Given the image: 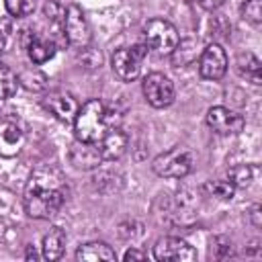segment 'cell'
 Here are the masks:
<instances>
[{"mask_svg":"<svg viewBox=\"0 0 262 262\" xmlns=\"http://www.w3.org/2000/svg\"><path fill=\"white\" fill-rule=\"evenodd\" d=\"M63 248H66V231H63L61 227L53 225V227L43 235V246H41L43 258L49 260V262H55V260L61 258Z\"/></svg>","mask_w":262,"mask_h":262,"instance_id":"e0dca14e","label":"cell"},{"mask_svg":"<svg viewBox=\"0 0 262 262\" xmlns=\"http://www.w3.org/2000/svg\"><path fill=\"white\" fill-rule=\"evenodd\" d=\"M63 37L66 43L76 47V49H86L92 41V31L88 25V18L84 10L78 4H70L63 14Z\"/></svg>","mask_w":262,"mask_h":262,"instance_id":"277c9868","label":"cell"},{"mask_svg":"<svg viewBox=\"0 0 262 262\" xmlns=\"http://www.w3.org/2000/svg\"><path fill=\"white\" fill-rule=\"evenodd\" d=\"M143 39L147 49H154L160 55H170L180 41L176 27L166 18H149L143 27Z\"/></svg>","mask_w":262,"mask_h":262,"instance_id":"3957f363","label":"cell"},{"mask_svg":"<svg viewBox=\"0 0 262 262\" xmlns=\"http://www.w3.org/2000/svg\"><path fill=\"white\" fill-rule=\"evenodd\" d=\"M147 57V45L139 43L133 47H121L113 53V72L123 80V82H133L139 72H141V63Z\"/></svg>","mask_w":262,"mask_h":262,"instance_id":"8992f818","label":"cell"},{"mask_svg":"<svg viewBox=\"0 0 262 262\" xmlns=\"http://www.w3.org/2000/svg\"><path fill=\"white\" fill-rule=\"evenodd\" d=\"M35 2L37 0H4L8 14L12 16H27L35 10Z\"/></svg>","mask_w":262,"mask_h":262,"instance_id":"cb8c5ba5","label":"cell"},{"mask_svg":"<svg viewBox=\"0 0 262 262\" xmlns=\"http://www.w3.org/2000/svg\"><path fill=\"white\" fill-rule=\"evenodd\" d=\"M123 258H125V260H143V258H145V252L131 248V250H127V252H125V256H123Z\"/></svg>","mask_w":262,"mask_h":262,"instance_id":"4316f807","label":"cell"},{"mask_svg":"<svg viewBox=\"0 0 262 262\" xmlns=\"http://www.w3.org/2000/svg\"><path fill=\"white\" fill-rule=\"evenodd\" d=\"M68 186L63 176L49 166L37 168L25 186V211L33 219H51L66 203Z\"/></svg>","mask_w":262,"mask_h":262,"instance_id":"6da1fadb","label":"cell"},{"mask_svg":"<svg viewBox=\"0 0 262 262\" xmlns=\"http://www.w3.org/2000/svg\"><path fill=\"white\" fill-rule=\"evenodd\" d=\"M127 143H129V137L125 131H121L119 127L106 129L98 141V149H100L102 160H108V162L119 160L127 151Z\"/></svg>","mask_w":262,"mask_h":262,"instance_id":"4fadbf2b","label":"cell"},{"mask_svg":"<svg viewBox=\"0 0 262 262\" xmlns=\"http://www.w3.org/2000/svg\"><path fill=\"white\" fill-rule=\"evenodd\" d=\"M16 88H18V78H16V74H14L6 63L0 61V98L4 100V98L14 96Z\"/></svg>","mask_w":262,"mask_h":262,"instance_id":"44dd1931","label":"cell"},{"mask_svg":"<svg viewBox=\"0 0 262 262\" xmlns=\"http://www.w3.org/2000/svg\"><path fill=\"white\" fill-rule=\"evenodd\" d=\"M207 188L211 190L213 196H217L221 201H229L235 194V186L231 184V180H215V182H209Z\"/></svg>","mask_w":262,"mask_h":262,"instance_id":"603a6c76","label":"cell"},{"mask_svg":"<svg viewBox=\"0 0 262 262\" xmlns=\"http://www.w3.org/2000/svg\"><path fill=\"white\" fill-rule=\"evenodd\" d=\"M76 260H80V262H100V260L115 262L117 254L106 242H88V244L78 248Z\"/></svg>","mask_w":262,"mask_h":262,"instance_id":"2e32d148","label":"cell"},{"mask_svg":"<svg viewBox=\"0 0 262 262\" xmlns=\"http://www.w3.org/2000/svg\"><path fill=\"white\" fill-rule=\"evenodd\" d=\"M154 258L160 262H190L196 260V250L180 237H160L154 246Z\"/></svg>","mask_w":262,"mask_h":262,"instance_id":"ba28073f","label":"cell"},{"mask_svg":"<svg viewBox=\"0 0 262 262\" xmlns=\"http://www.w3.org/2000/svg\"><path fill=\"white\" fill-rule=\"evenodd\" d=\"M143 96L154 108H164L174 102V84L162 72H151L143 78Z\"/></svg>","mask_w":262,"mask_h":262,"instance_id":"52a82bcc","label":"cell"},{"mask_svg":"<svg viewBox=\"0 0 262 262\" xmlns=\"http://www.w3.org/2000/svg\"><path fill=\"white\" fill-rule=\"evenodd\" d=\"M108 129L104 121V104L98 98H92L84 102L78 108V115L74 119V133L78 141L86 143H98L104 131Z\"/></svg>","mask_w":262,"mask_h":262,"instance_id":"7a4b0ae2","label":"cell"},{"mask_svg":"<svg viewBox=\"0 0 262 262\" xmlns=\"http://www.w3.org/2000/svg\"><path fill=\"white\" fill-rule=\"evenodd\" d=\"M237 70L242 76H246L252 84H260V59L254 53H242L237 59Z\"/></svg>","mask_w":262,"mask_h":262,"instance_id":"d6986e66","label":"cell"},{"mask_svg":"<svg viewBox=\"0 0 262 262\" xmlns=\"http://www.w3.org/2000/svg\"><path fill=\"white\" fill-rule=\"evenodd\" d=\"M25 145V133L20 127L12 121H2L0 123V156L4 158H14Z\"/></svg>","mask_w":262,"mask_h":262,"instance_id":"9a60e30c","label":"cell"},{"mask_svg":"<svg viewBox=\"0 0 262 262\" xmlns=\"http://www.w3.org/2000/svg\"><path fill=\"white\" fill-rule=\"evenodd\" d=\"M55 47H57V43L53 39H45V37H39L35 33L25 35V49H27L29 59L35 66H41V63L49 61L55 55Z\"/></svg>","mask_w":262,"mask_h":262,"instance_id":"5bb4252c","label":"cell"},{"mask_svg":"<svg viewBox=\"0 0 262 262\" xmlns=\"http://www.w3.org/2000/svg\"><path fill=\"white\" fill-rule=\"evenodd\" d=\"M2 47H4V45H0V49H2Z\"/></svg>","mask_w":262,"mask_h":262,"instance_id":"f546056e","label":"cell"},{"mask_svg":"<svg viewBox=\"0 0 262 262\" xmlns=\"http://www.w3.org/2000/svg\"><path fill=\"white\" fill-rule=\"evenodd\" d=\"M244 18H248L250 23H260V18H262V4H260V0H246V4H244Z\"/></svg>","mask_w":262,"mask_h":262,"instance_id":"d4e9b609","label":"cell"},{"mask_svg":"<svg viewBox=\"0 0 262 262\" xmlns=\"http://www.w3.org/2000/svg\"><path fill=\"white\" fill-rule=\"evenodd\" d=\"M27 258H29V260H31V258H37L35 250H31V248H29V250H27Z\"/></svg>","mask_w":262,"mask_h":262,"instance_id":"f1b7e54d","label":"cell"},{"mask_svg":"<svg viewBox=\"0 0 262 262\" xmlns=\"http://www.w3.org/2000/svg\"><path fill=\"white\" fill-rule=\"evenodd\" d=\"M196 2H199L203 8H207V10H215V8H219L225 0H196Z\"/></svg>","mask_w":262,"mask_h":262,"instance_id":"83f0119b","label":"cell"},{"mask_svg":"<svg viewBox=\"0 0 262 262\" xmlns=\"http://www.w3.org/2000/svg\"><path fill=\"white\" fill-rule=\"evenodd\" d=\"M18 84L25 86L27 90H33V92H41L47 88V76L39 70V68H25L18 76Z\"/></svg>","mask_w":262,"mask_h":262,"instance_id":"ac0fdd59","label":"cell"},{"mask_svg":"<svg viewBox=\"0 0 262 262\" xmlns=\"http://www.w3.org/2000/svg\"><path fill=\"white\" fill-rule=\"evenodd\" d=\"M70 164L78 170H92L102 162L98 143H86V141H74L70 147Z\"/></svg>","mask_w":262,"mask_h":262,"instance_id":"7c38bea8","label":"cell"},{"mask_svg":"<svg viewBox=\"0 0 262 262\" xmlns=\"http://www.w3.org/2000/svg\"><path fill=\"white\" fill-rule=\"evenodd\" d=\"M207 125L219 135H235L244 129L246 121L239 113L227 106H211L207 111Z\"/></svg>","mask_w":262,"mask_h":262,"instance_id":"30bf717a","label":"cell"},{"mask_svg":"<svg viewBox=\"0 0 262 262\" xmlns=\"http://www.w3.org/2000/svg\"><path fill=\"white\" fill-rule=\"evenodd\" d=\"M254 174H256V168L250 166V164H239V166H233L229 170V180L235 188H246L252 184L254 180Z\"/></svg>","mask_w":262,"mask_h":262,"instance_id":"7402d4cb","label":"cell"},{"mask_svg":"<svg viewBox=\"0 0 262 262\" xmlns=\"http://www.w3.org/2000/svg\"><path fill=\"white\" fill-rule=\"evenodd\" d=\"M227 72V53L219 43H209L199 57V74L205 80H221Z\"/></svg>","mask_w":262,"mask_h":262,"instance_id":"9c48e42d","label":"cell"},{"mask_svg":"<svg viewBox=\"0 0 262 262\" xmlns=\"http://www.w3.org/2000/svg\"><path fill=\"white\" fill-rule=\"evenodd\" d=\"M43 106L59 121L63 123H74L76 115H78V100L70 94V92H63V90H53L49 92L45 98H43Z\"/></svg>","mask_w":262,"mask_h":262,"instance_id":"8fae6325","label":"cell"},{"mask_svg":"<svg viewBox=\"0 0 262 262\" xmlns=\"http://www.w3.org/2000/svg\"><path fill=\"white\" fill-rule=\"evenodd\" d=\"M10 31H12L10 20H8V18H0V45H4L6 37L10 35Z\"/></svg>","mask_w":262,"mask_h":262,"instance_id":"484cf974","label":"cell"},{"mask_svg":"<svg viewBox=\"0 0 262 262\" xmlns=\"http://www.w3.org/2000/svg\"><path fill=\"white\" fill-rule=\"evenodd\" d=\"M170 55H172L174 66H186V63H190L196 57V41L194 39L178 41L176 47H174V51Z\"/></svg>","mask_w":262,"mask_h":262,"instance_id":"ffe728a7","label":"cell"},{"mask_svg":"<svg viewBox=\"0 0 262 262\" xmlns=\"http://www.w3.org/2000/svg\"><path fill=\"white\" fill-rule=\"evenodd\" d=\"M151 168L162 178H184L192 168V158L184 147L176 145L168 151L158 154L151 162Z\"/></svg>","mask_w":262,"mask_h":262,"instance_id":"5b68a950","label":"cell"}]
</instances>
